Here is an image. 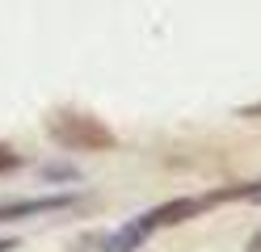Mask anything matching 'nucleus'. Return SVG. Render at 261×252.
<instances>
[{
    "instance_id": "9",
    "label": "nucleus",
    "mask_w": 261,
    "mask_h": 252,
    "mask_svg": "<svg viewBox=\"0 0 261 252\" xmlns=\"http://www.w3.org/2000/svg\"><path fill=\"white\" fill-rule=\"evenodd\" d=\"M249 202H261V181H253V189H249Z\"/></svg>"
},
{
    "instance_id": "8",
    "label": "nucleus",
    "mask_w": 261,
    "mask_h": 252,
    "mask_svg": "<svg viewBox=\"0 0 261 252\" xmlns=\"http://www.w3.org/2000/svg\"><path fill=\"white\" fill-rule=\"evenodd\" d=\"M244 252H261V227L249 235V244H244Z\"/></svg>"
},
{
    "instance_id": "7",
    "label": "nucleus",
    "mask_w": 261,
    "mask_h": 252,
    "mask_svg": "<svg viewBox=\"0 0 261 252\" xmlns=\"http://www.w3.org/2000/svg\"><path fill=\"white\" fill-rule=\"evenodd\" d=\"M17 248H21L17 235H5V240H0V252H17Z\"/></svg>"
},
{
    "instance_id": "3",
    "label": "nucleus",
    "mask_w": 261,
    "mask_h": 252,
    "mask_svg": "<svg viewBox=\"0 0 261 252\" xmlns=\"http://www.w3.org/2000/svg\"><path fill=\"white\" fill-rule=\"evenodd\" d=\"M76 193H46V198H21V202H0V223L5 218H34V214H51V210H68Z\"/></svg>"
},
{
    "instance_id": "2",
    "label": "nucleus",
    "mask_w": 261,
    "mask_h": 252,
    "mask_svg": "<svg viewBox=\"0 0 261 252\" xmlns=\"http://www.w3.org/2000/svg\"><path fill=\"white\" fill-rule=\"evenodd\" d=\"M152 231H156L152 214H139V218H130V223H122L114 235H106V240H101V252H139L143 244L152 240Z\"/></svg>"
},
{
    "instance_id": "1",
    "label": "nucleus",
    "mask_w": 261,
    "mask_h": 252,
    "mask_svg": "<svg viewBox=\"0 0 261 252\" xmlns=\"http://www.w3.org/2000/svg\"><path fill=\"white\" fill-rule=\"evenodd\" d=\"M46 134H51V143L63 147V151H114L118 147V134H114L110 122H101L97 114L89 109H51L46 114Z\"/></svg>"
},
{
    "instance_id": "6",
    "label": "nucleus",
    "mask_w": 261,
    "mask_h": 252,
    "mask_svg": "<svg viewBox=\"0 0 261 252\" xmlns=\"http://www.w3.org/2000/svg\"><path fill=\"white\" fill-rule=\"evenodd\" d=\"M236 114H240V118H257V122H261V101H253V105H240Z\"/></svg>"
},
{
    "instance_id": "5",
    "label": "nucleus",
    "mask_w": 261,
    "mask_h": 252,
    "mask_svg": "<svg viewBox=\"0 0 261 252\" xmlns=\"http://www.w3.org/2000/svg\"><path fill=\"white\" fill-rule=\"evenodd\" d=\"M17 168H21V156H17L9 143H0V177H5V173H17Z\"/></svg>"
},
{
    "instance_id": "4",
    "label": "nucleus",
    "mask_w": 261,
    "mask_h": 252,
    "mask_svg": "<svg viewBox=\"0 0 261 252\" xmlns=\"http://www.w3.org/2000/svg\"><path fill=\"white\" fill-rule=\"evenodd\" d=\"M38 177L42 181H80V168L76 164H42Z\"/></svg>"
}]
</instances>
